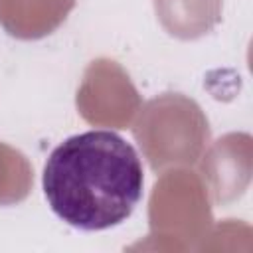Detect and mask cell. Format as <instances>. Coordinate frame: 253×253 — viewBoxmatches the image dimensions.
Returning a JSON list of instances; mask_svg holds the SVG:
<instances>
[{
	"label": "cell",
	"mask_w": 253,
	"mask_h": 253,
	"mask_svg": "<svg viewBox=\"0 0 253 253\" xmlns=\"http://www.w3.org/2000/svg\"><path fill=\"white\" fill-rule=\"evenodd\" d=\"M43 194L53 213L83 231L125 221L142 198V164L123 136L87 130L53 148L43 166Z\"/></svg>",
	"instance_id": "cell-1"
}]
</instances>
